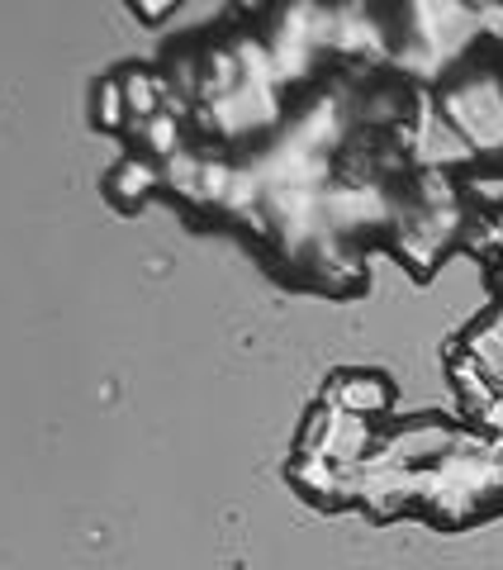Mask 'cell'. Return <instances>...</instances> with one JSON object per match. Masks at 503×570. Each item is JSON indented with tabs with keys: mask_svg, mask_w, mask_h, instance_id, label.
I'll return each instance as SVG.
<instances>
[{
	"mask_svg": "<svg viewBox=\"0 0 503 570\" xmlns=\"http://www.w3.org/2000/svg\"><path fill=\"white\" fill-rule=\"evenodd\" d=\"M328 400L337 409H347V414H366V409H381L385 404V385L375 376H352V371H343V376L333 381Z\"/></svg>",
	"mask_w": 503,
	"mask_h": 570,
	"instance_id": "1",
	"label": "cell"
}]
</instances>
